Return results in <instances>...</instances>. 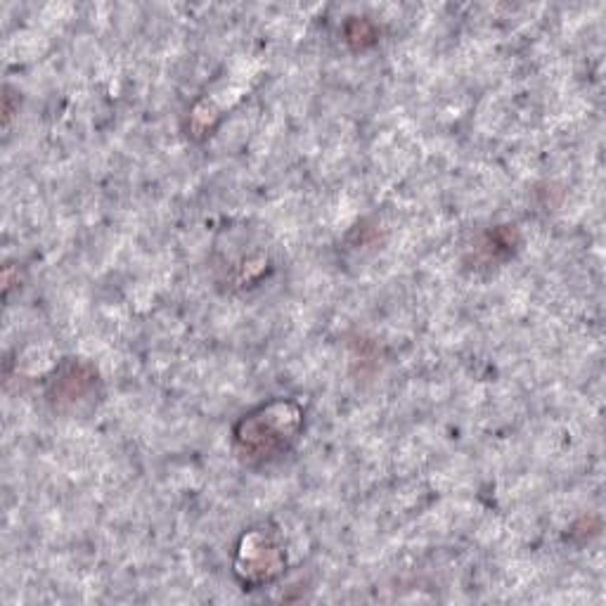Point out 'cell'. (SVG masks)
<instances>
[{
    "mask_svg": "<svg viewBox=\"0 0 606 606\" xmlns=\"http://www.w3.org/2000/svg\"><path fill=\"white\" fill-rule=\"evenodd\" d=\"M301 431V410L287 400H272L242 417L235 429V446L245 463H270L287 453Z\"/></svg>",
    "mask_w": 606,
    "mask_h": 606,
    "instance_id": "cell-1",
    "label": "cell"
},
{
    "mask_svg": "<svg viewBox=\"0 0 606 606\" xmlns=\"http://www.w3.org/2000/svg\"><path fill=\"white\" fill-rule=\"evenodd\" d=\"M247 559H251V555H247ZM278 553H275V549L270 545H266L264 549V555L259 557V562H264L266 566H278ZM247 580H256V574H259V568H251L254 562H247ZM268 574H270V568H268ZM261 580H266V574H264V566H261Z\"/></svg>",
    "mask_w": 606,
    "mask_h": 606,
    "instance_id": "cell-2",
    "label": "cell"
}]
</instances>
